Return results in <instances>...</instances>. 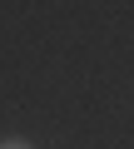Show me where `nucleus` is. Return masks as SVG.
<instances>
[{
    "instance_id": "f257e3e1",
    "label": "nucleus",
    "mask_w": 134,
    "mask_h": 149,
    "mask_svg": "<svg viewBox=\"0 0 134 149\" xmlns=\"http://www.w3.org/2000/svg\"><path fill=\"white\" fill-rule=\"evenodd\" d=\"M0 149H30L25 139H0Z\"/></svg>"
}]
</instances>
